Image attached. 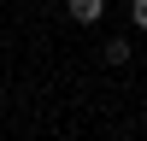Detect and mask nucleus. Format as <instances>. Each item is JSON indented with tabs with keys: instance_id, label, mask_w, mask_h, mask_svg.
Returning a JSON list of instances; mask_svg holds the SVG:
<instances>
[{
	"instance_id": "f03ea898",
	"label": "nucleus",
	"mask_w": 147,
	"mask_h": 141,
	"mask_svg": "<svg viewBox=\"0 0 147 141\" xmlns=\"http://www.w3.org/2000/svg\"><path fill=\"white\" fill-rule=\"evenodd\" d=\"M106 65H129V41H106Z\"/></svg>"
},
{
	"instance_id": "7ed1b4c3",
	"label": "nucleus",
	"mask_w": 147,
	"mask_h": 141,
	"mask_svg": "<svg viewBox=\"0 0 147 141\" xmlns=\"http://www.w3.org/2000/svg\"><path fill=\"white\" fill-rule=\"evenodd\" d=\"M129 23H136V30H147V0H129Z\"/></svg>"
},
{
	"instance_id": "f257e3e1",
	"label": "nucleus",
	"mask_w": 147,
	"mask_h": 141,
	"mask_svg": "<svg viewBox=\"0 0 147 141\" xmlns=\"http://www.w3.org/2000/svg\"><path fill=\"white\" fill-rule=\"evenodd\" d=\"M100 12H106V0H71V18L77 23H100Z\"/></svg>"
}]
</instances>
